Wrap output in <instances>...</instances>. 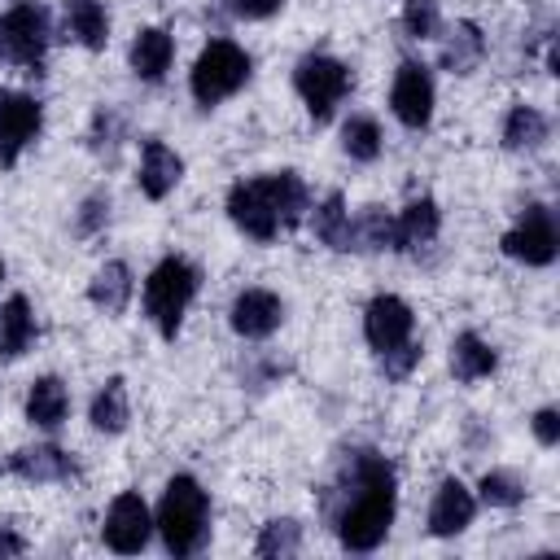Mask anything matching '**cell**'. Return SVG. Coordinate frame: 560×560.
Instances as JSON below:
<instances>
[{
  "instance_id": "1",
  "label": "cell",
  "mask_w": 560,
  "mask_h": 560,
  "mask_svg": "<svg viewBox=\"0 0 560 560\" xmlns=\"http://www.w3.org/2000/svg\"><path fill=\"white\" fill-rule=\"evenodd\" d=\"M398 486L394 468L376 451H346L337 481L324 494V512L346 551H376L394 525Z\"/></svg>"
},
{
  "instance_id": "2",
  "label": "cell",
  "mask_w": 560,
  "mask_h": 560,
  "mask_svg": "<svg viewBox=\"0 0 560 560\" xmlns=\"http://www.w3.org/2000/svg\"><path fill=\"white\" fill-rule=\"evenodd\" d=\"M153 525H158L162 547L171 556L184 560V556L201 551V542L210 534V494L201 490V481L188 477V472L171 477L166 490H162V503H158V521Z\"/></svg>"
},
{
  "instance_id": "3",
  "label": "cell",
  "mask_w": 560,
  "mask_h": 560,
  "mask_svg": "<svg viewBox=\"0 0 560 560\" xmlns=\"http://www.w3.org/2000/svg\"><path fill=\"white\" fill-rule=\"evenodd\" d=\"M197 289H201V276H197V267H192L188 258H179V254H166V258L144 276V315H149V324H153L166 341H175V332H179V324H184V315H188Z\"/></svg>"
},
{
  "instance_id": "4",
  "label": "cell",
  "mask_w": 560,
  "mask_h": 560,
  "mask_svg": "<svg viewBox=\"0 0 560 560\" xmlns=\"http://www.w3.org/2000/svg\"><path fill=\"white\" fill-rule=\"evenodd\" d=\"M249 74H254V61H249V52H245L241 44H232V39H210V44L197 52V61H192L188 88H192V101H197L201 109H210V105L236 96V92L249 83Z\"/></svg>"
},
{
  "instance_id": "5",
  "label": "cell",
  "mask_w": 560,
  "mask_h": 560,
  "mask_svg": "<svg viewBox=\"0 0 560 560\" xmlns=\"http://www.w3.org/2000/svg\"><path fill=\"white\" fill-rule=\"evenodd\" d=\"M48 39H52V26H48L44 4H35V0H18L13 9L0 13V61L39 74V70H44Z\"/></svg>"
},
{
  "instance_id": "6",
  "label": "cell",
  "mask_w": 560,
  "mask_h": 560,
  "mask_svg": "<svg viewBox=\"0 0 560 560\" xmlns=\"http://www.w3.org/2000/svg\"><path fill=\"white\" fill-rule=\"evenodd\" d=\"M350 83H354L350 79V66L337 61V57H328V52H306L293 66V88H298V96H302V105H306V114L315 122H328L332 118V109L346 101Z\"/></svg>"
},
{
  "instance_id": "7",
  "label": "cell",
  "mask_w": 560,
  "mask_h": 560,
  "mask_svg": "<svg viewBox=\"0 0 560 560\" xmlns=\"http://www.w3.org/2000/svg\"><path fill=\"white\" fill-rule=\"evenodd\" d=\"M44 127V105L31 92L0 88V166H18V158L35 144Z\"/></svg>"
},
{
  "instance_id": "8",
  "label": "cell",
  "mask_w": 560,
  "mask_h": 560,
  "mask_svg": "<svg viewBox=\"0 0 560 560\" xmlns=\"http://www.w3.org/2000/svg\"><path fill=\"white\" fill-rule=\"evenodd\" d=\"M228 219L245 236H254V241H276L280 236V210H276V197H271L267 175L241 179V184L228 188Z\"/></svg>"
},
{
  "instance_id": "9",
  "label": "cell",
  "mask_w": 560,
  "mask_h": 560,
  "mask_svg": "<svg viewBox=\"0 0 560 560\" xmlns=\"http://www.w3.org/2000/svg\"><path fill=\"white\" fill-rule=\"evenodd\" d=\"M503 254L525 262V267H547L556 262V249H560V236H556V219L547 206H525V214L516 219L512 232H503Z\"/></svg>"
},
{
  "instance_id": "10",
  "label": "cell",
  "mask_w": 560,
  "mask_h": 560,
  "mask_svg": "<svg viewBox=\"0 0 560 560\" xmlns=\"http://www.w3.org/2000/svg\"><path fill=\"white\" fill-rule=\"evenodd\" d=\"M389 109L407 131H424L433 118V74L420 61H402L394 70V88H389Z\"/></svg>"
},
{
  "instance_id": "11",
  "label": "cell",
  "mask_w": 560,
  "mask_h": 560,
  "mask_svg": "<svg viewBox=\"0 0 560 560\" xmlns=\"http://www.w3.org/2000/svg\"><path fill=\"white\" fill-rule=\"evenodd\" d=\"M105 547L109 551H118V556H136V551H144V542H149V534H153V516H149V503L136 494V490H122L114 503H109V512H105Z\"/></svg>"
},
{
  "instance_id": "12",
  "label": "cell",
  "mask_w": 560,
  "mask_h": 560,
  "mask_svg": "<svg viewBox=\"0 0 560 560\" xmlns=\"http://www.w3.org/2000/svg\"><path fill=\"white\" fill-rule=\"evenodd\" d=\"M411 328H416V315H411V306L398 293H376L368 302V311H363V337H368V346L376 354L394 350L398 341H407Z\"/></svg>"
},
{
  "instance_id": "13",
  "label": "cell",
  "mask_w": 560,
  "mask_h": 560,
  "mask_svg": "<svg viewBox=\"0 0 560 560\" xmlns=\"http://www.w3.org/2000/svg\"><path fill=\"white\" fill-rule=\"evenodd\" d=\"M228 319H232V332H236V337L262 341V337H271V332L284 324V302H280L271 289H245V293H236Z\"/></svg>"
},
{
  "instance_id": "14",
  "label": "cell",
  "mask_w": 560,
  "mask_h": 560,
  "mask_svg": "<svg viewBox=\"0 0 560 560\" xmlns=\"http://www.w3.org/2000/svg\"><path fill=\"white\" fill-rule=\"evenodd\" d=\"M4 472L22 477V481H35V486H48V481H70L74 477V459L70 451L52 446V442H35V446H22L4 459Z\"/></svg>"
},
{
  "instance_id": "15",
  "label": "cell",
  "mask_w": 560,
  "mask_h": 560,
  "mask_svg": "<svg viewBox=\"0 0 560 560\" xmlns=\"http://www.w3.org/2000/svg\"><path fill=\"white\" fill-rule=\"evenodd\" d=\"M472 516H477V494H472L464 481L446 477V481L438 486L433 503H429V534H433V538L464 534V529L472 525Z\"/></svg>"
},
{
  "instance_id": "16",
  "label": "cell",
  "mask_w": 560,
  "mask_h": 560,
  "mask_svg": "<svg viewBox=\"0 0 560 560\" xmlns=\"http://www.w3.org/2000/svg\"><path fill=\"white\" fill-rule=\"evenodd\" d=\"M179 179H184V158L162 140H144L140 144V175H136L140 192L149 201H162Z\"/></svg>"
},
{
  "instance_id": "17",
  "label": "cell",
  "mask_w": 560,
  "mask_h": 560,
  "mask_svg": "<svg viewBox=\"0 0 560 560\" xmlns=\"http://www.w3.org/2000/svg\"><path fill=\"white\" fill-rule=\"evenodd\" d=\"M127 61H131V74H136V79L158 83V79L171 70V61H175V39H171L162 26H144V31L131 39Z\"/></svg>"
},
{
  "instance_id": "18",
  "label": "cell",
  "mask_w": 560,
  "mask_h": 560,
  "mask_svg": "<svg viewBox=\"0 0 560 560\" xmlns=\"http://www.w3.org/2000/svg\"><path fill=\"white\" fill-rule=\"evenodd\" d=\"M442 228V210L433 197H416L402 206V214L394 219V249H420L438 236Z\"/></svg>"
},
{
  "instance_id": "19",
  "label": "cell",
  "mask_w": 560,
  "mask_h": 560,
  "mask_svg": "<svg viewBox=\"0 0 560 560\" xmlns=\"http://www.w3.org/2000/svg\"><path fill=\"white\" fill-rule=\"evenodd\" d=\"M70 416V389L61 385V376H35L26 389V420L35 429H57Z\"/></svg>"
},
{
  "instance_id": "20",
  "label": "cell",
  "mask_w": 560,
  "mask_h": 560,
  "mask_svg": "<svg viewBox=\"0 0 560 560\" xmlns=\"http://www.w3.org/2000/svg\"><path fill=\"white\" fill-rule=\"evenodd\" d=\"M481 57H486V35H481L477 22H455V26L442 35V52H438L442 70H451V74H468Z\"/></svg>"
},
{
  "instance_id": "21",
  "label": "cell",
  "mask_w": 560,
  "mask_h": 560,
  "mask_svg": "<svg viewBox=\"0 0 560 560\" xmlns=\"http://www.w3.org/2000/svg\"><path fill=\"white\" fill-rule=\"evenodd\" d=\"M494 368H499V354H494V346H490L486 337H477V332H459V337L451 341V376H455V381L472 385V381L490 376Z\"/></svg>"
},
{
  "instance_id": "22",
  "label": "cell",
  "mask_w": 560,
  "mask_h": 560,
  "mask_svg": "<svg viewBox=\"0 0 560 560\" xmlns=\"http://www.w3.org/2000/svg\"><path fill=\"white\" fill-rule=\"evenodd\" d=\"M66 31L88 52H101L109 44V13L101 0H66Z\"/></svg>"
},
{
  "instance_id": "23",
  "label": "cell",
  "mask_w": 560,
  "mask_h": 560,
  "mask_svg": "<svg viewBox=\"0 0 560 560\" xmlns=\"http://www.w3.org/2000/svg\"><path fill=\"white\" fill-rule=\"evenodd\" d=\"M35 341V311L22 293H13L4 306H0V359H18L26 354Z\"/></svg>"
},
{
  "instance_id": "24",
  "label": "cell",
  "mask_w": 560,
  "mask_h": 560,
  "mask_svg": "<svg viewBox=\"0 0 560 560\" xmlns=\"http://www.w3.org/2000/svg\"><path fill=\"white\" fill-rule=\"evenodd\" d=\"M88 298H92V306L96 311H105V315H122L127 311V302H131V267L127 262H105L96 276H92V284H88Z\"/></svg>"
},
{
  "instance_id": "25",
  "label": "cell",
  "mask_w": 560,
  "mask_h": 560,
  "mask_svg": "<svg viewBox=\"0 0 560 560\" xmlns=\"http://www.w3.org/2000/svg\"><path fill=\"white\" fill-rule=\"evenodd\" d=\"M88 420H92L96 433H122V429H127L131 407H127V381H122V376H109V381L96 389Z\"/></svg>"
},
{
  "instance_id": "26",
  "label": "cell",
  "mask_w": 560,
  "mask_h": 560,
  "mask_svg": "<svg viewBox=\"0 0 560 560\" xmlns=\"http://www.w3.org/2000/svg\"><path fill=\"white\" fill-rule=\"evenodd\" d=\"M547 131H551V122L534 105H512V114L503 118V149L529 153V149H538L547 140Z\"/></svg>"
},
{
  "instance_id": "27",
  "label": "cell",
  "mask_w": 560,
  "mask_h": 560,
  "mask_svg": "<svg viewBox=\"0 0 560 560\" xmlns=\"http://www.w3.org/2000/svg\"><path fill=\"white\" fill-rule=\"evenodd\" d=\"M311 223H315L319 245H328V249H337V254L350 249V210H346V197H341V192H328V197L315 206Z\"/></svg>"
},
{
  "instance_id": "28",
  "label": "cell",
  "mask_w": 560,
  "mask_h": 560,
  "mask_svg": "<svg viewBox=\"0 0 560 560\" xmlns=\"http://www.w3.org/2000/svg\"><path fill=\"white\" fill-rule=\"evenodd\" d=\"M267 184H271V197H276V210H280V228L302 223V214L311 210V192H306L302 175L298 171H271Z\"/></svg>"
},
{
  "instance_id": "29",
  "label": "cell",
  "mask_w": 560,
  "mask_h": 560,
  "mask_svg": "<svg viewBox=\"0 0 560 560\" xmlns=\"http://www.w3.org/2000/svg\"><path fill=\"white\" fill-rule=\"evenodd\" d=\"M350 249H359V254L394 249V219L381 206H363L359 219H350Z\"/></svg>"
},
{
  "instance_id": "30",
  "label": "cell",
  "mask_w": 560,
  "mask_h": 560,
  "mask_svg": "<svg viewBox=\"0 0 560 560\" xmlns=\"http://www.w3.org/2000/svg\"><path fill=\"white\" fill-rule=\"evenodd\" d=\"M341 149L350 162H376L381 158V127L368 114H354L341 122Z\"/></svg>"
},
{
  "instance_id": "31",
  "label": "cell",
  "mask_w": 560,
  "mask_h": 560,
  "mask_svg": "<svg viewBox=\"0 0 560 560\" xmlns=\"http://www.w3.org/2000/svg\"><path fill=\"white\" fill-rule=\"evenodd\" d=\"M477 499L490 508H516V503H525V481L512 468H490L477 481Z\"/></svg>"
},
{
  "instance_id": "32",
  "label": "cell",
  "mask_w": 560,
  "mask_h": 560,
  "mask_svg": "<svg viewBox=\"0 0 560 560\" xmlns=\"http://www.w3.org/2000/svg\"><path fill=\"white\" fill-rule=\"evenodd\" d=\"M298 547H302V525H298V521H289V516L267 521V525H262V534H258V542H254V551H258V556H267V560L293 556Z\"/></svg>"
},
{
  "instance_id": "33",
  "label": "cell",
  "mask_w": 560,
  "mask_h": 560,
  "mask_svg": "<svg viewBox=\"0 0 560 560\" xmlns=\"http://www.w3.org/2000/svg\"><path fill=\"white\" fill-rule=\"evenodd\" d=\"M402 31H407L411 39H438V31H442V9H438V0H407V4H402Z\"/></svg>"
},
{
  "instance_id": "34",
  "label": "cell",
  "mask_w": 560,
  "mask_h": 560,
  "mask_svg": "<svg viewBox=\"0 0 560 560\" xmlns=\"http://www.w3.org/2000/svg\"><path fill=\"white\" fill-rule=\"evenodd\" d=\"M122 140V114L114 105H101L92 114V127H88V149L92 153H114Z\"/></svg>"
},
{
  "instance_id": "35",
  "label": "cell",
  "mask_w": 560,
  "mask_h": 560,
  "mask_svg": "<svg viewBox=\"0 0 560 560\" xmlns=\"http://www.w3.org/2000/svg\"><path fill=\"white\" fill-rule=\"evenodd\" d=\"M376 359H381V372H385V381H407V376L416 372V363L424 359V346L407 337V341H398L394 350H381Z\"/></svg>"
},
{
  "instance_id": "36",
  "label": "cell",
  "mask_w": 560,
  "mask_h": 560,
  "mask_svg": "<svg viewBox=\"0 0 560 560\" xmlns=\"http://www.w3.org/2000/svg\"><path fill=\"white\" fill-rule=\"evenodd\" d=\"M105 223H109V192L83 197V206H79V214H74V232H79V236H96Z\"/></svg>"
},
{
  "instance_id": "37",
  "label": "cell",
  "mask_w": 560,
  "mask_h": 560,
  "mask_svg": "<svg viewBox=\"0 0 560 560\" xmlns=\"http://www.w3.org/2000/svg\"><path fill=\"white\" fill-rule=\"evenodd\" d=\"M534 438L542 442V446H556L560 442V411L556 407H542V411H534Z\"/></svg>"
},
{
  "instance_id": "38",
  "label": "cell",
  "mask_w": 560,
  "mask_h": 560,
  "mask_svg": "<svg viewBox=\"0 0 560 560\" xmlns=\"http://www.w3.org/2000/svg\"><path fill=\"white\" fill-rule=\"evenodd\" d=\"M280 4H284V0H232V13L245 18V22H262V18L280 13Z\"/></svg>"
},
{
  "instance_id": "39",
  "label": "cell",
  "mask_w": 560,
  "mask_h": 560,
  "mask_svg": "<svg viewBox=\"0 0 560 560\" xmlns=\"http://www.w3.org/2000/svg\"><path fill=\"white\" fill-rule=\"evenodd\" d=\"M22 551H26L22 534H18L9 521H0V556H22Z\"/></svg>"
},
{
  "instance_id": "40",
  "label": "cell",
  "mask_w": 560,
  "mask_h": 560,
  "mask_svg": "<svg viewBox=\"0 0 560 560\" xmlns=\"http://www.w3.org/2000/svg\"><path fill=\"white\" fill-rule=\"evenodd\" d=\"M0 280H4V262H0Z\"/></svg>"
}]
</instances>
